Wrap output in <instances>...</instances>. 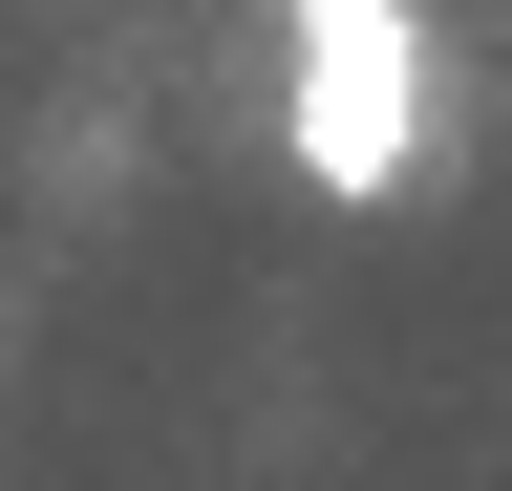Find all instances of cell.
Wrapping results in <instances>:
<instances>
[{"instance_id": "obj_1", "label": "cell", "mask_w": 512, "mask_h": 491, "mask_svg": "<svg viewBox=\"0 0 512 491\" xmlns=\"http://www.w3.org/2000/svg\"><path fill=\"white\" fill-rule=\"evenodd\" d=\"M278 129L320 193L427 171V0H278Z\"/></svg>"}]
</instances>
